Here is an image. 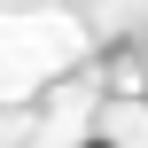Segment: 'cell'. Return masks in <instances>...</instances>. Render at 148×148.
<instances>
[{
    "mask_svg": "<svg viewBox=\"0 0 148 148\" xmlns=\"http://www.w3.org/2000/svg\"><path fill=\"white\" fill-rule=\"evenodd\" d=\"M78 148H117V140H78Z\"/></svg>",
    "mask_w": 148,
    "mask_h": 148,
    "instance_id": "6da1fadb",
    "label": "cell"
}]
</instances>
